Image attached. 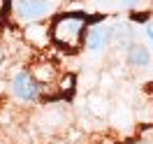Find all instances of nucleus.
Masks as SVG:
<instances>
[{
  "mask_svg": "<svg viewBox=\"0 0 153 144\" xmlns=\"http://www.w3.org/2000/svg\"><path fill=\"white\" fill-rule=\"evenodd\" d=\"M97 21H102V16H91V14H84V12H58L51 19L49 37L60 49H65L70 54H76V51L84 49L86 30Z\"/></svg>",
  "mask_w": 153,
  "mask_h": 144,
  "instance_id": "obj_1",
  "label": "nucleus"
},
{
  "mask_svg": "<svg viewBox=\"0 0 153 144\" xmlns=\"http://www.w3.org/2000/svg\"><path fill=\"white\" fill-rule=\"evenodd\" d=\"M63 0H7L10 16L21 26H33L44 19H53L60 12Z\"/></svg>",
  "mask_w": 153,
  "mask_h": 144,
  "instance_id": "obj_2",
  "label": "nucleus"
},
{
  "mask_svg": "<svg viewBox=\"0 0 153 144\" xmlns=\"http://www.w3.org/2000/svg\"><path fill=\"white\" fill-rule=\"evenodd\" d=\"M12 93L21 102H35L42 93V86L30 77V72H19L12 77Z\"/></svg>",
  "mask_w": 153,
  "mask_h": 144,
  "instance_id": "obj_3",
  "label": "nucleus"
},
{
  "mask_svg": "<svg viewBox=\"0 0 153 144\" xmlns=\"http://www.w3.org/2000/svg\"><path fill=\"white\" fill-rule=\"evenodd\" d=\"M30 77L37 81L39 86H47V84H56L60 77V70L56 67V63L51 60H37L35 65L30 67Z\"/></svg>",
  "mask_w": 153,
  "mask_h": 144,
  "instance_id": "obj_4",
  "label": "nucleus"
},
{
  "mask_svg": "<svg viewBox=\"0 0 153 144\" xmlns=\"http://www.w3.org/2000/svg\"><path fill=\"white\" fill-rule=\"evenodd\" d=\"M111 30L109 26H91L86 30V40H84V47L91 51H100L111 42Z\"/></svg>",
  "mask_w": 153,
  "mask_h": 144,
  "instance_id": "obj_5",
  "label": "nucleus"
},
{
  "mask_svg": "<svg viewBox=\"0 0 153 144\" xmlns=\"http://www.w3.org/2000/svg\"><path fill=\"white\" fill-rule=\"evenodd\" d=\"M125 60H128V65H132V67H146L151 63V51L142 42H132L128 47V51H125Z\"/></svg>",
  "mask_w": 153,
  "mask_h": 144,
  "instance_id": "obj_6",
  "label": "nucleus"
},
{
  "mask_svg": "<svg viewBox=\"0 0 153 144\" xmlns=\"http://www.w3.org/2000/svg\"><path fill=\"white\" fill-rule=\"evenodd\" d=\"M123 7H128V10H134V7H139V2L142 0H118Z\"/></svg>",
  "mask_w": 153,
  "mask_h": 144,
  "instance_id": "obj_7",
  "label": "nucleus"
},
{
  "mask_svg": "<svg viewBox=\"0 0 153 144\" xmlns=\"http://www.w3.org/2000/svg\"><path fill=\"white\" fill-rule=\"evenodd\" d=\"M5 12H7V0H0V19L5 16Z\"/></svg>",
  "mask_w": 153,
  "mask_h": 144,
  "instance_id": "obj_8",
  "label": "nucleus"
},
{
  "mask_svg": "<svg viewBox=\"0 0 153 144\" xmlns=\"http://www.w3.org/2000/svg\"><path fill=\"white\" fill-rule=\"evenodd\" d=\"M146 35H149V40H151V44H153V21L146 26Z\"/></svg>",
  "mask_w": 153,
  "mask_h": 144,
  "instance_id": "obj_9",
  "label": "nucleus"
},
{
  "mask_svg": "<svg viewBox=\"0 0 153 144\" xmlns=\"http://www.w3.org/2000/svg\"><path fill=\"white\" fill-rule=\"evenodd\" d=\"M128 144H153V142H144V140H139V142H128Z\"/></svg>",
  "mask_w": 153,
  "mask_h": 144,
  "instance_id": "obj_10",
  "label": "nucleus"
}]
</instances>
